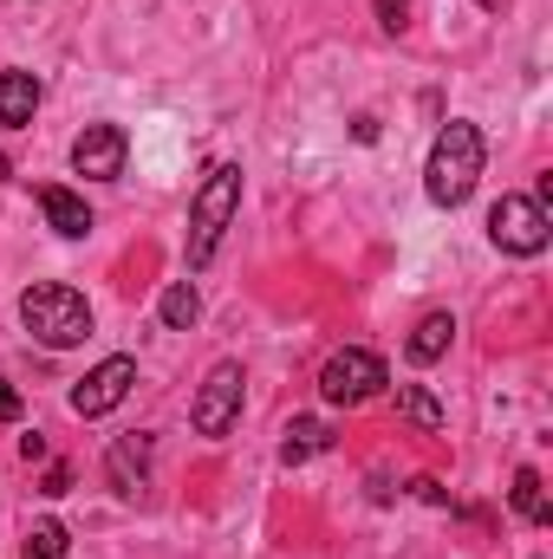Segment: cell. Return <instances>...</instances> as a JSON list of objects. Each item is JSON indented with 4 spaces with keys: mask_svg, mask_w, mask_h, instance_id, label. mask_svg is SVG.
Returning <instances> with one entry per match:
<instances>
[{
    "mask_svg": "<svg viewBox=\"0 0 553 559\" xmlns=\"http://www.w3.org/2000/svg\"><path fill=\"white\" fill-rule=\"evenodd\" d=\"M482 163H489V143L482 131L469 124V118H449L436 143H430V163H423V195L436 202V209H462L469 195H475V182H482Z\"/></svg>",
    "mask_w": 553,
    "mask_h": 559,
    "instance_id": "obj_1",
    "label": "cell"
},
{
    "mask_svg": "<svg viewBox=\"0 0 553 559\" xmlns=\"http://www.w3.org/2000/svg\"><path fill=\"white\" fill-rule=\"evenodd\" d=\"M20 325H26L46 352H72V345L92 338V306H85L79 286H66V280H39V286L20 293Z\"/></svg>",
    "mask_w": 553,
    "mask_h": 559,
    "instance_id": "obj_2",
    "label": "cell"
},
{
    "mask_svg": "<svg viewBox=\"0 0 553 559\" xmlns=\"http://www.w3.org/2000/svg\"><path fill=\"white\" fill-rule=\"evenodd\" d=\"M235 209H242V163H215V169L202 176L196 202H189V267H209V261H215V248H222Z\"/></svg>",
    "mask_w": 553,
    "mask_h": 559,
    "instance_id": "obj_3",
    "label": "cell"
},
{
    "mask_svg": "<svg viewBox=\"0 0 553 559\" xmlns=\"http://www.w3.org/2000/svg\"><path fill=\"white\" fill-rule=\"evenodd\" d=\"M385 384H391V371H385V358H378V352H365V345L332 352V358H326V371H319V397H326V404H339V411L372 404Z\"/></svg>",
    "mask_w": 553,
    "mask_h": 559,
    "instance_id": "obj_4",
    "label": "cell"
},
{
    "mask_svg": "<svg viewBox=\"0 0 553 559\" xmlns=\"http://www.w3.org/2000/svg\"><path fill=\"white\" fill-rule=\"evenodd\" d=\"M489 241H495L502 254H515V261L548 254V209H541L534 195H502V202L489 209Z\"/></svg>",
    "mask_w": 553,
    "mask_h": 559,
    "instance_id": "obj_5",
    "label": "cell"
},
{
    "mask_svg": "<svg viewBox=\"0 0 553 559\" xmlns=\"http://www.w3.org/2000/svg\"><path fill=\"white\" fill-rule=\"evenodd\" d=\"M242 397H248V371H242L235 358H222V365L202 378L196 404H189V423H196V436H228V429L242 423Z\"/></svg>",
    "mask_w": 553,
    "mask_h": 559,
    "instance_id": "obj_6",
    "label": "cell"
},
{
    "mask_svg": "<svg viewBox=\"0 0 553 559\" xmlns=\"http://www.w3.org/2000/svg\"><path fill=\"white\" fill-rule=\"evenodd\" d=\"M131 384H138V358H105V365H92V371L72 384V411H79V417H111V411L131 397Z\"/></svg>",
    "mask_w": 553,
    "mask_h": 559,
    "instance_id": "obj_7",
    "label": "cell"
},
{
    "mask_svg": "<svg viewBox=\"0 0 553 559\" xmlns=\"http://www.w3.org/2000/svg\"><path fill=\"white\" fill-rule=\"evenodd\" d=\"M125 131L118 124H85L79 138H72V169L85 176V182H118L125 176Z\"/></svg>",
    "mask_w": 553,
    "mask_h": 559,
    "instance_id": "obj_8",
    "label": "cell"
},
{
    "mask_svg": "<svg viewBox=\"0 0 553 559\" xmlns=\"http://www.w3.org/2000/svg\"><path fill=\"white\" fill-rule=\"evenodd\" d=\"M150 462H156V436H150V429H131V436H118V442L105 449V481H111L118 495H138L143 481H150Z\"/></svg>",
    "mask_w": 553,
    "mask_h": 559,
    "instance_id": "obj_9",
    "label": "cell"
},
{
    "mask_svg": "<svg viewBox=\"0 0 553 559\" xmlns=\"http://www.w3.org/2000/svg\"><path fill=\"white\" fill-rule=\"evenodd\" d=\"M39 215H46V228L66 235V241H85V235H92V209H85V195H72V189H59V182L39 189Z\"/></svg>",
    "mask_w": 553,
    "mask_h": 559,
    "instance_id": "obj_10",
    "label": "cell"
},
{
    "mask_svg": "<svg viewBox=\"0 0 553 559\" xmlns=\"http://www.w3.org/2000/svg\"><path fill=\"white\" fill-rule=\"evenodd\" d=\"M39 98H46V85L33 72H0V131H26Z\"/></svg>",
    "mask_w": 553,
    "mask_h": 559,
    "instance_id": "obj_11",
    "label": "cell"
},
{
    "mask_svg": "<svg viewBox=\"0 0 553 559\" xmlns=\"http://www.w3.org/2000/svg\"><path fill=\"white\" fill-rule=\"evenodd\" d=\"M326 449H332V429L319 417H293L286 436H280V462H286V468H299V462H313V455H326Z\"/></svg>",
    "mask_w": 553,
    "mask_h": 559,
    "instance_id": "obj_12",
    "label": "cell"
},
{
    "mask_svg": "<svg viewBox=\"0 0 553 559\" xmlns=\"http://www.w3.org/2000/svg\"><path fill=\"white\" fill-rule=\"evenodd\" d=\"M449 345H456V319H449V312H423L404 352H411V365H436Z\"/></svg>",
    "mask_w": 553,
    "mask_h": 559,
    "instance_id": "obj_13",
    "label": "cell"
},
{
    "mask_svg": "<svg viewBox=\"0 0 553 559\" xmlns=\"http://www.w3.org/2000/svg\"><path fill=\"white\" fill-rule=\"evenodd\" d=\"M156 312H163V325H169V332H189V325L202 319V293H196L189 280H169V286H163V299H156Z\"/></svg>",
    "mask_w": 553,
    "mask_h": 559,
    "instance_id": "obj_14",
    "label": "cell"
},
{
    "mask_svg": "<svg viewBox=\"0 0 553 559\" xmlns=\"http://www.w3.org/2000/svg\"><path fill=\"white\" fill-rule=\"evenodd\" d=\"M508 501H515V514H521L528 527H548V488H541V475H534V468H515Z\"/></svg>",
    "mask_w": 553,
    "mask_h": 559,
    "instance_id": "obj_15",
    "label": "cell"
},
{
    "mask_svg": "<svg viewBox=\"0 0 553 559\" xmlns=\"http://www.w3.org/2000/svg\"><path fill=\"white\" fill-rule=\"evenodd\" d=\"M398 417H411L416 429H443V404L423 384H398Z\"/></svg>",
    "mask_w": 553,
    "mask_h": 559,
    "instance_id": "obj_16",
    "label": "cell"
},
{
    "mask_svg": "<svg viewBox=\"0 0 553 559\" xmlns=\"http://www.w3.org/2000/svg\"><path fill=\"white\" fill-rule=\"evenodd\" d=\"M66 554H72V534H66L59 521H39V527L26 534V554L20 559H66Z\"/></svg>",
    "mask_w": 553,
    "mask_h": 559,
    "instance_id": "obj_17",
    "label": "cell"
},
{
    "mask_svg": "<svg viewBox=\"0 0 553 559\" xmlns=\"http://www.w3.org/2000/svg\"><path fill=\"white\" fill-rule=\"evenodd\" d=\"M378 26L385 33H404L411 26V0H378Z\"/></svg>",
    "mask_w": 553,
    "mask_h": 559,
    "instance_id": "obj_18",
    "label": "cell"
},
{
    "mask_svg": "<svg viewBox=\"0 0 553 559\" xmlns=\"http://www.w3.org/2000/svg\"><path fill=\"white\" fill-rule=\"evenodd\" d=\"M66 488H72V468H66V462H52V468H46V481H39V495H66Z\"/></svg>",
    "mask_w": 553,
    "mask_h": 559,
    "instance_id": "obj_19",
    "label": "cell"
},
{
    "mask_svg": "<svg viewBox=\"0 0 553 559\" xmlns=\"http://www.w3.org/2000/svg\"><path fill=\"white\" fill-rule=\"evenodd\" d=\"M416 495H423V501H430V508H449V495H443V481H430V475H423V481H411Z\"/></svg>",
    "mask_w": 553,
    "mask_h": 559,
    "instance_id": "obj_20",
    "label": "cell"
},
{
    "mask_svg": "<svg viewBox=\"0 0 553 559\" xmlns=\"http://www.w3.org/2000/svg\"><path fill=\"white\" fill-rule=\"evenodd\" d=\"M13 417H20V397H13V391L0 384V423H13Z\"/></svg>",
    "mask_w": 553,
    "mask_h": 559,
    "instance_id": "obj_21",
    "label": "cell"
},
{
    "mask_svg": "<svg viewBox=\"0 0 553 559\" xmlns=\"http://www.w3.org/2000/svg\"><path fill=\"white\" fill-rule=\"evenodd\" d=\"M475 7H482V13H502V7H508V0H475Z\"/></svg>",
    "mask_w": 553,
    "mask_h": 559,
    "instance_id": "obj_22",
    "label": "cell"
}]
</instances>
